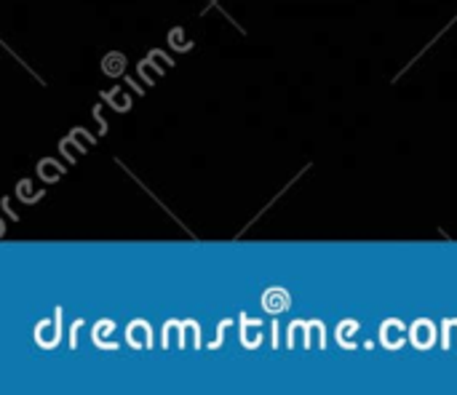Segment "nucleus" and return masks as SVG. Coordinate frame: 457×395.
Wrapping results in <instances>:
<instances>
[{"instance_id": "obj_5", "label": "nucleus", "mask_w": 457, "mask_h": 395, "mask_svg": "<svg viewBox=\"0 0 457 395\" xmlns=\"http://www.w3.org/2000/svg\"><path fill=\"white\" fill-rule=\"evenodd\" d=\"M102 67H104L107 75H120V72H123V56H120V53H110V56L104 59Z\"/></svg>"}, {"instance_id": "obj_6", "label": "nucleus", "mask_w": 457, "mask_h": 395, "mask_svg": "<svg viewBox=\"0 0 457 395\" xmlns=\"http://www.w3.org/2000/svg\"><path fill=\"white\" fill-rule=\"evenodd\" d=\"M356 332V324L353 321H345L340 329H337V340H340V345H345L348 350L353 348V342H351V334Z\"/></svg>"}, {"instance_id": "obj_1", "label": "nucleus", "mask_w": 457, "mask_h": 395, "mask_svg": "<svg viewBox=\"0 0 457 395\" xmlns=\"http://www.w3.org/2000/svg\"><path fill=\"white\" fill-rule=\"evenodd\" d=\"M410 340H412V345L418 348V350H428L431 345H434V340H436V329H434V324L431 321H415L412 324V329H410Z\"/></svg>"}, {"instance_id": "obj_2", "label": "nucleus", "mask_w": 457, "mask_h": 395, "mask_svg": "<svg viewBox=\"0 0 457 395\" xmlns=\"http://www.w3.org/2000/svg\"><path fill=\"white\" fill-rule=\"evenodd\" d=\"M380 337H383V345H386L388 350H399L410 334H407V329H404V324H402V321H386V324H383Z\"/></svg>"}, {"instance_id": "obj_4", "label": "nucleus", "mask_w": 457, "mask_h": 395, "mask_svg": "<svg viewBox=\"0 0 457 395\" xmlns=\"http://www.w3.org/2000/svg\"><path fill=\"white\" fill-rule=\"evenodd\" d=\"M287 308H289V297H287V292L273 289V292H268V294H265V310H268V313H284Z\"/></svg>"}, {"instance_id": "obj_3", "label": "nucleus", "mask_w": 457, "mask_h": 395, "mask_svg": "<svg viewBox=\"0 0 457 395\" xmlns=\"http://www.w3.org/2000/svg\"><path fill=\"white\" fill-rule=\"evenodd\" d=\"M129 342L137 348V350H142V348H150V340H153V334H150V326L145 324V321H134L131 326H129Z\"/></svg>"}]
</instances>
